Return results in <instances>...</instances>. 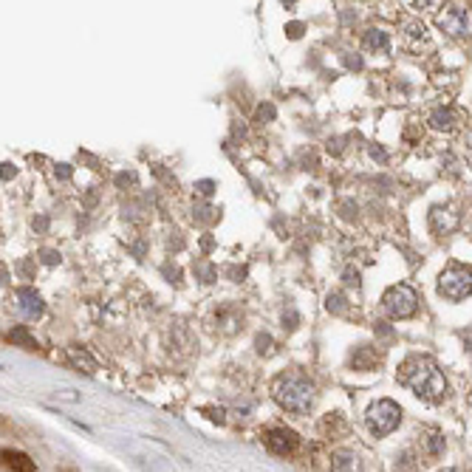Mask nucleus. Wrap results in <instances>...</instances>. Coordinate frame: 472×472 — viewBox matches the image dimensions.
Returning <instances> with one entry per match:
<instances>
[{
    "label": "nucleus",
    "mask_w": 472,
    "mask_h": 472,
    "mask_svg": "<svg viewBox=\"0 0 472 472\" xmlns=\"http://www.w3.org/2000/svg\"><path fill=\"white\" fill-rule=\"evenodd\" d=\"M396 379H399L402 385H408L419 399L442 402V399L447 396V379H444V373L433 365V359H427V356H408V359L399 365Z\"/></svg>",
    "instance_id": "f257e3e1"
},
{
    "label": "nucleus",
    "mask_w": 472,
    "mask_h": 472,
    "mask_svg": "<svg viewBox=\"0 0 472 472\" xmlns=\"http://www.w3.org/2000/svg\"><path fill=\"white\" fill-rule=\"evenodd\" d=\"M314 396H317L314 382L300 373H283L274 379V399L288 413H308L314 405Z\"/></svg>",
    "instance_id": "f03ea898"
},
{
    "label": "nucleus",
    "mask_w": 472,
    "mask_h": 472,
    "mask_svg": "<svg viewBox=\"0 0 472 472\" xmlns=\"http://www.w3.org/2000/svg\"><path fill=\"white\" fill-rule=\"evenodd\" d=\"M365 422H368V430L376 439H385V436H390L402 425V408L393 399H379V402H373L368 408Z\"/></svg>",
    "instance_id": "7ed1b4c3"
},
{
    "label": "nucleus",
    "mask_w": 472,
    "mask_h": 472,
    "mask_svg": "<svg viewBox=\"0 0 472 472\" xmlns=\"http://www.w3.org/2000/svg\"><path fill=\"white\" fill-rule=\"evenodd\" d=\"M416 305H419V297L410 286L399 283V286H390L385 294H382V311L390 317V320H408L416 314Z\"/></svg>",
    "instance_id": "20e7f679"
},
{
    "label": "nucleus",
    "mask_w": 472,
    "mask_h": 472,
    "mask_svg": "<svg viewBox=\"0 0 472 472\" xmlns=\"http://www.w3.org/2000/svg\"><path fill=\"white\" fill-rule=\"evenodd\" d=\"M470 266H450L442 277H439V294L447 300H464L470 297Z\"/></svg>",
    "instance_id": "39448f33"
},
{
    "label": "nucleus",
    "mask_w": 472,
    "mask_h": 472,
    "mask_svg": "<svg viewBox=\"0 0 472 472\" xmlns=\"http://www.w3.org/2000/svg\"><path fill=\"white\" fill-rule=\"evenodd\" d=\"M263 444L274 456H294L300 447V436L294 430H286V427H271L263 433Z\"/></svg>",
    "instance_id": "423d86ee"
},
{
    "label": "nucleus",
    "mask_w": 472,
    "mask_h": 472,
    "mask_svg": "<svg viewBox=\"0 0 472 472\" xmlns=\"http://www.w3.org/2000/svg\"><path fill=\"white\" fill-rule=\"evenodd\" d=\"M14 311H17L23 320H40V317L45 314V300H43L34 288L23 286V288L14 291Z\"/></svg>",
    "instance_id": "0eeeda50"
},
{
    "label": "nucleus",
    "mask_w": 472,
    "mask_h": 472,
    "mask_svg": "<svg viewBox=\"0 0 472 472\" xmlns=\"http://www.w3.org/2000/svg\"><path fill=\"white\" fill-rule=\"evenodd\" d=\"M439 26H442V31H447L450 37H470V14H467L464 9H456V6L442 9Z\"/></svg>",
    "instance_id": "6e6552de"
},
{
    "label": "nucleus",
    "mask_w": 472,
    "mask_h": 472,
    "mask_svg": "<svg viewBox=\"0 0 472 472\" xmlns=\"http://www.w3.org/2000/svg\"><path fill=\"white\" fill-rule=\"evenodd\" d=\"M0 461H3V467L9 472H37V464L26 453H20V450H3Z\"/></svg>",
    "instance_id": "1a4fd4ad"
},
{
    "label": "nucleus",
    "mask_w": 472,
    "mask_h": 472,
    "mask_svg": "<svg viewBox=\"0 0 472 472\" xmlns=\"http://www.w3.org/2000/svg\"><path fill=\"white\" fill-rule=\"evenodd\" d=\"M331 472H362V464L354 453L337 450V453H331Z\"/></svg>",
    "instance_id": "9d476101"
},
{
    "label": "nucleus",
    "mask_w": 472,
    "mask_h": 472,
    "mask_svg": "<svg viewBox=\"0 0 472 472\" xmlns=\"http://www.w3.org/2000/svg\"><path fill=\"white\" fill-rule=\"evenodd\" d=\"M68 359H71V365L74 368H79L82 373H96V362H94V356L88 354V351H82V348H68Z\"/></svg>",
    "instance_id": "9b49d317"
},
{
    "label": "nucleus",
    "mask_w": 472,
    "mask_h": 472,
    "mask_svg": "<svg viewBox=\"0 0 472 472\" xmlns=\"http://www.w3.org/2000/svg\"><path fill=\"white\" fill-rule=\"evenodd\" d=\"M351 365L356 371H368V368H376L379 365V354L373 348H356L354 356H351Z\"/></svg>",
    "instance_id": "f8f14e48"
},
{
    "label": "nucleus",
    "mask_w": 472,
    "mask_h": 472,
    "mask_svg": "<svg viewBox=\"0 0 472 472\" xmlns=\"http://www.w3.org/2000/svg\"><path fill=\"white\" fill-rule=\"evenodd\" d=\"M430 125H433L436 130H453L456 116H453V111H450V108H436V111L430 113Z\"/></svg>",
    "instance_id": "ddd939ff"
},
{
    "label": "nucleus",
    "mask_w": 472,
    "mask_h": 472,
    "mask_svg": "<svg viewBox=\"0 0 472 472\" xmlns=\"http://www.w3.org/2000/svg\"><path fill=\"white\" fill-rule=\"evenodd\" d=\"M9 342H14V345H23V348H28V351H40V345H37V339L26 331V328H11L9 331Z\"/></svg>",
    "instance_id": "4468645a"
},
{
    "label": "nucleus",
    "mask_w": 472,
    "mask_h": 472,
    "mask_svg": "<svg viewBox=\"0 0 472 472\" xmlns=\"http://www.w3.org/2000/svg\"><path fill=\"white\" fill-rule=\"evenodd\" d=\"M365 48H371V51H385V48H388V34H385L382 28H371V31L365 34Z\"/></svg>",
    "instance_id": "2eb2a0df"
},
{
    "label": "nucleus",
    "mask_w": 472,
    "mask_h": 472,
    "mask_svg": "<svg viewBox=\"0 0 472 472\" xmlns=\"http://www.w3.org/2000/svg\"><path fill=\"white\" fill-rule=\"evenodd\" d=\"M325 308H328L331 314H345V311H348V297L339 294V291H334V294L325 297Z\"/></svg>",
    "instance_id": "dca6fc26"
},
{
    "label": "nucleus",
    "mask_w": 472,
    "mask_h": 472,
    "mask_svg": "<svg viewBox=\"0 0 472 472\" xmlns=\"http://www.w3.org/2000/svg\"><path fill=\"white\" fill-rule=\"evenodd\" d=\"M433 224H436V230L442 232V230H453L456 227V215H450V213H442V210H433Z\"/></svg>",
    "instance_id": "f3484780"
},
{
    "label": "nucleus",
    "mask_w": 472,
    "mask_h": 472,
    "mask_svg": "<svg viewBox=\"0 0 472 472\" xmlns=\"http://www.w3.org/2000/svg\"><path fill=\"white\" fill-rule=\"evenodd\" d=\"M196 274L201 277V283H213V280H215V269H213L210 263H204V260L196 263Z\"/></svg>",
    "instance_id": "a211bd4d"
},
{
    "label": "nucleus",
    "mask_w": 472,
    "mask_h": 472,
    "mask_svg": "<svg viewBox=\"0 0 472 472\" xmlns=\"http://www.w3.org/2000/svg\"><path fill=\"white\" fill-rule=\"evenodd\" d=\"M283 325H286V331H297V325H300V314H297L294 308H286V311H283Z\"/></svg>",
    "instance_id": "6ab92c4d"
},
{
    "label": "nucleus",
    "mask_w": 472,
    "mask_h": 472,
    "mask_svg": "<svg viewBox=\"0 0 472 472\" xmlns=\"http://www.w3.org/2000/svg\"><path fill=\"white\" fill-rule=\"evenodd\" d=\"M40 260H43L45 266H57L62 257H60V252H57V249H40Z\"/></svg>",
    "instance_id": "aec40b11"
},
{
    "label": "nucleus",
    "mask_w": 472,
    "mask_h": 472,
    "mask_svg": "<svg viewBox=\"0 0 472 472\" xmlns=\"http://www.w3.org/2000/svg\"><path fill=\"white\" fill-rule=\"evenodd\" d=\"M254 345H257V354H269V348H271V337H269V334H257Z\"/></svg>",
    "instance_id": "412c9836"
},
{
    "label": "nucleus",
    "mask_w": 472,
    "mask_h": 472,
    "mask_svg": "<svg viewBox=\"0 0 472 472\" xmlns=\"http://www.w3.org/2000/svg\"><path fill=\"white\" fill-rule=\"evenodd\" d=\"M136 184V173H119L116 176V187H130Z\"/></svg>",
    "instance_id": "4be33fe9"
},
{
    "label": "nucleus",
    "mask_w": 472,
    "mask_h": 472,
    "mask_svg": "<svg viewBox=\"0 0 472 472\" xmlns=\"http://www.w3.org/2000/svg\"><path fill=\"white\" fill-rule=\"evenodd\" d=\"M342 277H345V283H348V286H359V271L345 269V274H342Z\"/></svg>",
    "instance_id": "5701e85b"
},
{
    "label": "nucleus",
    "mask_w": 472,
    "mask_h": 472,
    "mask_svg": "<svg viewBox=\"0 0 472 472\" xmlns=\"http://www.w3.org/2000/svg\"><path fill=\"white\" fill-rule=\"evenodd\" d=\"M196 190H201V196H213L215 184H213V181H198V184H196Z\"/></svg>",
    "instance_id": "b1692460"
},
{
    "label": "nucleus",
    "mask_w": 472,
    "mask_h": 472,
    "mask_svg": "<svg viewBox=\"0 0 472 472\" xmlns=\"http://www.w3.org/2000/svg\"><path fill=\"white\" fill-rule=\"evenodd\" d=\"M34 230L45 232V230H48V218H43V215H40V218H34Z\"/></svg>",
    "instance_id": "393cba45"
},
{
    "label": "nucleus",
    "mask_w": 472,
    "mask_h": 472,
    "mask_svg": "<svg viewBox=\"0 0 472 472\" xmlns=\"http://www.w3.org/2000/svg\"><path fill=\"white\" fill-rule=\"evenodd\" d=\"M68 176H71V167H68V164H60V167H57V179H68Z\"/></svg>",
    "instance_id": "a878e982"
},
{
    "label": "nucleus",
    "mask_w": 472,
    "mask_h": 472,
    "mask_svg": "<svg viewBox=\"0 0 472 472\" xmlns=\"http://www.w3.org/2000/svg\"><path fill=\"white\" fill-rule=\"evenodd\" d=\"M164 274H167V277H173L176 283H181V274H179V269H170V266H167V269H164Z\"/></svg>",
    "instance_id": "bb28decb"
},
{
    "label": "nucleus",
    "mask_w": 472,
    "mask_h": 472,
    "mask_svg": "<svg viewBox=\"0 0 472 472\" xmlns=\"http://www.w3.org/2000/svg\"><path fill=\"white\" fill-rule=\"evenodd\" d=\"M288 31H291V37H300L297 31H303V26H300V23H291V26H288Z\"/></svg>",
    "instance_id": "cd10ccee"
},
{
    "label": "nucleus",
    "mask_w": 472,
    "mask_h": 472,
    "mask_svg": "<svg viewBox=\"0 0 472 472\" xmlns=\"http://www.w3.org/2000/svg\"><path fill=\"white\" fill-rule=\"evenodd\" d=\"M11 173H14V167H11V164H3V173H0V176H3V179H11Z\"/></svg>",
    "instance_id": "c85d7f7f"
},
{
    "label": "nucleus",
    "mask_w": 472,
    "mask_h": 472,
    "mask_svg": "<svg viewBox=\"0 0 472 472\" xmlns=\"http://www.w3.org/2000/svg\"><path fill=\"white\" fill-rule=\"evenodd\" d=\"M260 116H266V119H271V116H274V111H271V108H269V105H266V108H260Z\"/></svg>",
    "instance_id": "c756f323"
},
{
    "label": "nucleus",
    "mask_w": 472,
    "mask_h": 472,
    "mask_svg": "<svg viewBox=\"0 0 472 472\" xmlns=\"http://www.w3.org/2000/svg\"><path fill=\"white\" fill-rule=\"evenodd\" d=\"M433 3H436V0H419V6H425V9H427V6H433Z\"/></svg>",
    "instance_id": "7c9ffc66"
},
{
    "label": "nucleus",
    "mask_w": 472,
    "mask_h": 472,
    "mask_svg": "<svg viewBox=\"0 0 472 472\" xmlns=\"http://www.w3.org/2000/svg\"><path fill=\"white\" fill-rule=\"evenodd\" d=\"M288 3H294V0H288Z\"/></svg>",
    "instance_id": "2f4dec72"
}]
</instances>
